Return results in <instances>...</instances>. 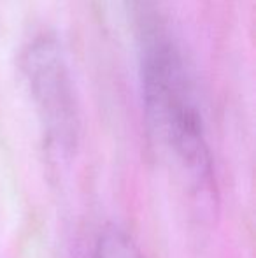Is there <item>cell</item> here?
<instances>
[{"label":"cell","instance_id":"cell-3","mask_svg":"<svg viewBox=\"0 0 256 258\" xmlns=\"http://www.w3.org/2000/svg\"><path fill=\"white\" fill-rule=\"evenodd\" d=\"M92 258H146L125 230L107 227L99 234L93 246Z\"/></svg>","mask_w":256,"mask_h":258},{"label":"cell","instance_id":"cell-2","mask_svg":"<svg viewBox=\"0 0 256 258\" xmlns=\"http://www.w3.org/2000/svg\"><path fill=\"white\" fill-rule=\"evenodd\" d=\"M21 67L49 148L68 158L79 143L81 116L62 46L55 37L39 35L25 48Z\"/></svg>","mask_w":256,"mask_h":258},{"label":"cell","instance_id":"cell-1","mask_svg":"<svg viewBox=\"0 0 256 258\" xmlns=\"http://www.w3.org/2000/svg\"><path fill=\"white\" fill-rule=\"evenodd\" d=\"M140 88L149 134L167 165L207 206L214 169L197 83L183 49L163 27H147L140 48Z\"/></svg>","mask_w":256,"mask_h":258}]
</instances>
